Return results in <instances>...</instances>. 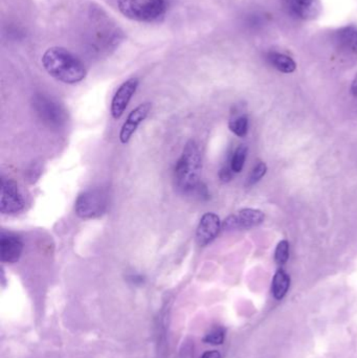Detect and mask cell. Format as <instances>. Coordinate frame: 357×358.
Wrapping results in <instances>:
<instances>
[{"label": "cell", "instance_id": "obj_1", "mask_svg": "<svg viewBox=\"0 0 357 358\" xmlns=\"http://www.w3.org/2000/svg\"><path fill=\"white\" fill-rule=\"evenodd\" d=\"M46 73L57 81L65 84H77L85 79V65L77 56L64 48H48L41 59Z\"/></svg>", "mask_w": 357, "mask_h": 358}, {"label": "cell", "instance_id": "obj_2", "mask_svg": "<svg viewBox=\"0 0 357 358\" xmlns=\"http://www.w3.org/2000/svg\"><path fill=\"white\" fill-rule=\"evenodd\" d=\"M201 155L198 145L195 141H189L174 168L176 187L182 193L194 194L201 185Z\"/></svg>", "mask_w": 357, "mask_h": 358}, {"label": "cell", "instance_id": "obj_3", "mask_svg": "<svg viewBox=\"0 0 357 358\" xmlns=\"http://www.w3.org/2000/svg\"><path fill=\"white\" fill-rule=\"evenodd\" d=\"M117 8L126 18L154 22L166 14L167 0H117Z\"/></svg>", "mask_w": 357, "mask_h": 358}, {"label": "cell", "instance_id": "obj_4", "mask_svg": "<svg viewBox=\"0 0 357 358\" xmlns=\"http://www.w3.org/2000/svg\"><path fill=\"white\" fill-rule=\"evenodd\" d=\"M33 107L40 121L50 129H60L66 122V111L60 103L48 94H38L33 98Z\"/></svg>", "mask_w": 357, "mask_h": 358}, {"label": "cell", "instance_id": "obj_5", "mask_svg": "<svg viewBox=\"0 0 357 358\" xmlns=\"http://www.w3.org/2000/svg\"><path fill=\"white\" fill-rule=\"evenodd\" d=\"M107 206L108 198L103 189H88L78 196L75 202V212L79 218L94 219L104 214Z\"/></svg>", "mask_w": 357, "mask_h": 358}, {"label": "cell", "instance_id": "obj_6", "mask_svg": "<svg viewBox=\"0 0 357 358\" xmlns=\"http://www.w3.org/2000/svg\"><path fill=\"white\" fill-rule=\"evenodd\" d=\"M24 198L14 179H1L0 212L3 215H16L24 208Z\"/></svg>", "mask_w": 357, "mask_h": 358}, {"label": "cell", "instance_id": "obj_7", "mask_svg": "<svg viewBox=\"0 0 357 358\" xmlns=\"http://www.w3.org/2000/svg\"><path fill=\"white\" fill-rule=\"evenodd\" d=\"M282 3L291 16L300 20H314L322 13L321 0H282Z\"/></svg>", "mask_w": 357, "mask_h": 358}, {"label": "cell", "instance_id": "obj_8", "mask_svg": "<svg viewBox=\"0 0 357 358\" xmlns=\"http://www.w3.org/2000/svg\"><path fill=\"white\" fill-rule=\"evenodd\" d=\"M333 43L340 55L357 61V27H341L333 35Z\"/></svg>", "mask_w": 357, "mask_h": 358}, {"label": "cell", "instance_id": "obj_9", "mask_svg": "<svg viewBox=\"0 0 357 358\" xmlns=\"http://www.w3.org/2000/svg\"><path fill=\"white\" fill-rule=\"evenodd\" d=\"M138 80L136 78H131L124 82L113 96L111 101V115L113 119H121L122 115L125 113L128 104L131 101L132 96L136 94L138 87Z\"/></svg>", "mask_w": 357, "mask_h": 358}, {"label": "cell", "instance_id": "obj_10", "mask_svg": "<svg viewBox=\"0 0 357 358\" xmlns=\"http://www.w3.org/2000/svg\"><path fill=\"white\" fill-rule=\"evenodd\" d=\"M263 213L255 208H243L238 214L231 215L222 223L224 229H252L264 221Z\"/></svg>", "mask_w": 357, "mask_h": 358}, {"label": "cell", "instance_id": "obj_11", "mask_svg": "<svg viewBox=\"0 0 357 358\" xmlns=\"http://www.w3.org/2000/svg\"><path fill=\"white\" fill-rule=\"evenodd\" d=\"M222 223L215 213H207L201 217L196 229V242L199 246L209 245L217 237Z\"/></svg>", "mask_w": 357, "mask_h": 358}, {"label": "cell", "instance_id": "obj_12", "mask_svg": "<svg viewBox=\"0 0 357 358\" xmlns=\"http://www.w3.org/2000/svg\"><path fill=\"white\" fill-rule=\"evenodd\" d=\"M151 108H152L151 103H142L140 106L136 107L130 113L125 123L122 126L121 132H119V141L122 144L126 145L129 143L130 138H132L138 126L148 117Z\"/></svg>", "mask_w": 357, "mask_h": 358}, {"label": "cell", "instance_id": "obj_13", "mask_svg": "<svg viewBox=\"0 0 357 358\" xmlns=\"http://www.w3.org/2000/svg\"><path fill=\"white\" fill-rule=\"evenodd\" d=\"M24 250V244L14 234L2 233L0 236V260L2 263L14 264L19 261Z\"/></svg>", "mask_w": 357, "mask_h": 358}, {"label": "cell", "instance_id": "obj_14", "mask_svg": "<svg viewBox=\"0 0 357 358\" xmlns=\"http://www.w3.org/2000/svg\"><path fill=\"white\" fill-rule=\"evenodd\" d=\"M268 63L281 73H291L297 69V64L291 57L282 52H270L266 56Z\"/></svg>", "mask_w": 357, "mask_h": 358}, {"label": "cell", "instance_id": "obj_15", "mask_svg": "<svg viewBox=\"0 0 357 358\" xmlns=\"http://www.w3.org/2000/svg\"><path fill=\"white\" fill-rule=\"evenodd\" d=\"M291 286V277L284 269H279L272 279V292L276 300H282Z\"/></svg>", "mask_w": 357, "mask_h": 358}, {"label": "cell", "instance_id": "obj_16", "mask_svg": "<svg viewBox=\"0 0 357 358\" xmlns=\"http://www.w3.org/2000/svg\"><path fill=\"white\" fill-rule=\"evenodd\" d=\"M228 128L235 136L238 138H245L249 131V119L247 115H239V117L231 120Z\"/></svg>", "mask_w": 357, "mask_h": 358}, {"label": "cell", "instance_id": "obj_17", "mask_svg": "<svg viewBox=\"0 0 357 358\" xmlns=\"http://www.w3.org/2000/svg\"><path fill=\"white\" fill-rule=\"evenodd\" d=\"M247 157V147L245 146V145H240V146L235 150L232 161H231V168H232L234 173H240V172L242 171Z\"/></svg>", "mask_w": 357, "mask_h": 358}, {"label": "cell", "instance_id": "obj_18", "mask_svg": "<svg viewBox=\"0 0 357 358\" xmlns=\"http://www.w3.org/2000/svg\"><path fill=\"white\" fill-rule=\"evenodd\" d=\"M226 338V330L221 327H216L212 329L203 338V342L210 345H221Z\"/></svg>", "mask_w": 357, "mask_h": 358}, {"label": "cell", "instance_id": "obj_19", "mask_svg": "<svg viewBox=\"0 0 357 358\" xmlns=\"http://www.w3.org/2000/svg\"><path fill=\"white\" fill-rule=\"evenodd\" d=\"M289 259V243L286 240H283L277 246L275 252V260L279 265L285 264Z\"/></svg>", "mask_w": 357, "mask_h": 358}, {"label": "cell", "instance_id": "obj_20", "mask_svg": "<svg viewBox=\"0 0 357 358\" xmlns=\"http://www.w3.org/2000/svg\"><path fill=\"white\" fill-rule=\"evenodd\" d=\"M266 171H268V166L262 163V162L258 163L257 165L255 166V168H254L252 173L249 174V178H247V185H254L255 183H257L260 179L265 176Z\"/></svg>", "mask_w": 357, "mask_h": 358}, {"label": "cell", "instance_id": "obj_21", "mask_svg": "<svg viewBox=\"0 0 357 358\" xmlns=\"http://www.w3.org/2000/svg\"><path fill=\"white\" fill-rule=\"evenodd\" d=\"M127 280L132 285L138 286L143 285V284L145 283V277L144 275H140V273H130V275H127Z\"/></svg>", "mask_w": 357, "mask_h": 358}, {"label": "cell", "instance_id": "obj_22", "mask_svg": "<svg viewBox=\"0 0 357 358\" xmlns=\"http://www.w3.org/2000/svg\"><path fill=\"white\" fill-rule=\"evenodd\" d=\"M233 173H234V171H233L231 166L230 167L222 168L219 171L220 180L224 181V182H228V181L233 178Z\"/></svg>", "mask_w": 357, "mask_h": 358}, {"label": "cell", "instance_id": "obj_23", "mask_svg": "<svg viewBox=\"0 0 357 358\" xmlns=\"http://www.w3.org/2000/svg\"><path fill=\"white\" fill-rule=\"evenodd\" d=\"M201 358H221V355L218 351H207Z\"/></svg>", "mask_w": 357, "mask_h": 358}, {"label": "cell", "instance_id": "obj_24", "mask_svg": "<svg viewBox=\"0 0 357 358\" xmlns=\"http://www.w3.org/2000/svg\"><path fill=\"white\" fill-rule=\"evenodd\" d=\"M351 92L354 94V98L357 100V75L354 78V82L351 84Z\"/></svg>", "mask_w": 357, "mask_h": 358}]
</instances>
